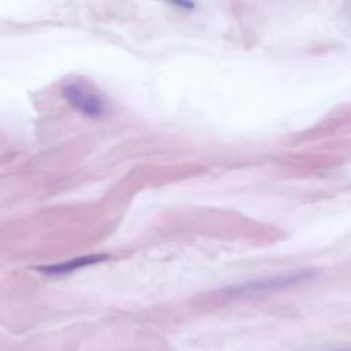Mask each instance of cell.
I'll use <instances>...</instances> for the list:
<instances>
[{
    "mask_svg": "<svg viewBox=\"0 0 351 351\" xmlns=\"http://www.w3.org/2000/svg\"><path fill=\"white\" fill-rule=\"evenodd\" d=\"M63 96L78 112L88 118H100L106 112L103 97L84 82L74 81L66 84L63 86Z\"/></svg>",
    "mask_w": 351,
    "mask_h": 351,
    "instance_id": "6da1fadb",
    "label": "cell"
},
{
    "mask_svg": "<svg viewBox=\"0 0 351 351\" xmlns=\"http://www.w3.org/2000/svg\"><path fill=\"white\" fill-rule=\"evenodd\" d=\"M310 277L308 271H293L287 274H278L273 277H266L262 280H255L247 284H243L237 287V292L240 293H261V292H269L274 289H280L284 287H289L293 284H298L306 278Z\"/></svg>",
    "mask_w": 351,
    "mask_h": 351,
    "instance_id": "7a4b0ae2",
    "label": "cell"
},
{
    "mask_svg": "<svg viewBox=\"0 0 351 351\" xmlns=\"http://www.w3.org/2000/svg\"><path fill=\"white\" fill-rule=\"evenodd\" d=\"M103 259H106V256H103V255L85 256V258H78V259H73V261L63 262V263H56V265H52V266H44V267H40L38 270L45 273V274H52V276L63 274V273H70V271L77 270L80 267H84V266L100 262Z\"/></svg>",
    "mask_w": 351,
    "mask_h": 351,
    "instance_id": "3957f363",
    "label": "cell"
}]
</instances>
